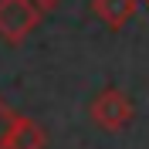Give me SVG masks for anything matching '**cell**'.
<instances>
[{
    "label": "cell",
    "instance_id": "7",
    "mask_svg": "<svg viewBox=\"0 0 149 149\" xmlns=\"http://www.w3.org/2000/svg\"><path fill=\"white\" fill-rule=\"evenodd\" d=\"M139 3H146V7H149V0H139Z\"/></svg>",
    "mask_w": 149,
    "mask_h": 149
},
{
    "label": "cell",
    "instance_id": "5",
    "mask_svg": "<svg viewBox=\"0 0 149 149\" xmlns=\"http://www.w3.org/2000/svg\"><path fill=\"white\" fill-rule=\"evenodd\" d=\"M17 112L10 109L3 98H0V149H7V142H10V132H14V125H17Z\"/></svg>",
    "mask_w": 149,
    "mask_h": 149
},
{
    "label": "cell",
    "instance_id": "4",
    "mask_svg": "<svg viewBox=\"0 0 149 149\" xmlns=\"http://www.w3.org/2000/svg\"><path fill=\"white\" fill-rule=\"evenodd\" d=\"M44 146H47L44 129H41L34 119L20 115V119H17V125H14V132H10L7 149H44Z\"/></svg>",
    "mask_w": 149,
    "mask_h": 149
},
{
    "label": "cell",
    "instance_id": "2",
    "mask_svg": "<svg viewBox=\"0 0 149 149\" xmlns=\"http://www.w3.org/2000/svg\"><path fill=\"white\" fill-rule=\"evenodd\" d=\"M41 24V10L31 0H0V37L7 44H20Z\"/></svg>",
    "mask_w": 149,
    "mask_h": 149
},
{
    "label": "cell",
    "instance_id": "1",
    "mask_svg": "<svg viewBox=\"0 0 149 149\" xmlns=\"http://www.w3.org/2000/svg\"><path fill=\"white\" fill-rule=\"evenodd\" d=\"M88 115H92V122L98 125V129L119 132V129H125V125L132 122L136 109H132V102H129L125 92H119V88H102V92L92 98Z\"/></svg>",
    "mask_w": 149,
    "mask_h": 149
},
{
    "label": "cell",
    "instance_id": "6",
    "mask_svg": "<svg viewBox=\"0 0 149 149\" xmlns=\"http://www.w3.org/2000/svg\"><path fill=\"white\" fill-rule=\"evenodd\" d=\"M31 3H34V7L41 10V14H47V10H54L58 3H61V0H31Z\"/></svg>",
    "mask_w": 149,
    "mask_h": 149
},
{
    "label": "cell",
    "instance_id": "3",
    "mask_svg": "<svg viewBox=\"0 0 149 149\" xmlns=\"http://www.w3.org/2000/svg\"><path fill=\"white\" fill-rule=\"evenodd\" d=\"M136 7H139V0H92L95 17L102 20L105 27H112V31L125 27L132 20V14H136Z\"/></svg>",
    "mask_w": 149,
    "mask_h": 149
}]
</instances>
